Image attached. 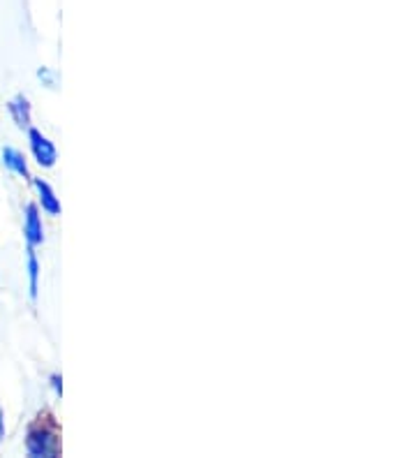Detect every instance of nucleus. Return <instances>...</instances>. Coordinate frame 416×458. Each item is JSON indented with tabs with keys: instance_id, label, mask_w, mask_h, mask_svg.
Segmentation results:
<instances>
[{
	"instance_id": "obj_3",
	"label": "nucleus",
	"mask_w": 416,
	"mask_h": 458,
	"mask_svg": "<svg viewBox=\"0 0 416 458\" xmlns=\"http://www.w3.org/2000/svg\"><path fill=\"white\" fill-rule=\"evenodd\" d=\"M23 236H26L28 246H39L45 241V227H42V218L35 204H28L26 216H23Z\"/></svg>"
},
{
	"instance_id": "obj_6",
	"label": "nucleus",
	"mask_w": 416,
	"mask_h": 458,
	"mask_svg": "<svg viewBox=\"0 0 416 458\" xmlns=\"http://www.w3.org/2000/svg\"><path fill=\"white\" fill-rule=\"evenodd\" d=\"M3 163H5V167H10L14 174H19V176L28 179L26 157H23L17 148H10V146H7V148H3Z\"/></svg>"
},
{
	"instance_id": "obj_8",
	"label": "nucleus",
	"mask_w": 416,
	"mask_h": 458,
	"mask_svg": "<svg viewBox=\"0 0 416 458\" xmlns=\"http://www.w3.org/2000/svg\"><path fill=\"white\" fill-rule=\"evenodd\" d=\"M38 77L45 79L49 89H55V74L54 72H49V70H45V67H42V70L38 72Z\"/></svg>"
},
{
	"instance_id": "obj_4",
	"label": "nucleus",
	"mask_w": 416,
	"mask_h": 458,
	"mask_svg": "<svg viewBox=\"0 0 416 458\" xmlns=\"http://www.w3.org/2000/svg\"><path fill=\"white\" fill-rule=\"evenodd\" d=\"M35 191L39 192V201H42V208H45L49 216H61V201L55 197V192L51 191V185L42 179L33 181Z\"/></svg>"
},
{
	"instance_id": "obj_9",
	"label": "nucleus",
	"mask_w": 416,
	"mask_h": 458,
	"mask_svg": "<svg viewBox=\"0 0 416 458\" xmlns=\"http://www.w3.org/2000/svg\"><path fill=\"white\" fill-rule=\"evenodd\" d=\"M5 437V417H3V408H0V442Z\"/></svg>"
},
{
	"instance_id": "obj_2",
	"label": "nucleus",
	"mask_w": 416,
	"mask_h": 458,
	"mask_svg": "<svg viewBox=\"0 0 416 458\" xmlns=\"http://www.w3.org/2000/svg\"><path fill=\"white\" fill-rule=\"evenodd\" d=\"M30 137V148H33L35 160L39 163V167H54L55 160H58V153H55V146L47 140L45 134L39 132V130H30L28 132Z\"/></svg>"
},
{
	"instance_id": "obj_7",
	"label": "nucleus",
	"mask_w": 416,
	"mask_h": 458,
	"mask_svg": "<svg viewBox=\"0 0 416 458\" xmlns=\"http://www.w3.org/2000/svg\"><path fill=\"white\" fill-rule=\"evenodd\" d=\"M28 280H30V296L38 299V287H39V262L35 255V248L28 246Z\"/></svg>"
},
{
	"instance_id": "obj_5",
	"label": "nucleus",
	"mask_w": 416,
	"mask_h": 458,
	"mask_svg": "<svg viewBox=\"0 0 416 458\" xmlns=\"http://www.w3.org/2000/svg\"><path fill=\"white\" fill-rule=\"evenodd\" d=\"M10 114L19 128H28L30 125V105H28V100L23 96H17L10 102Z\"/></svg>"
},
{
	"instance_id": "obj_1",
	"label": "nucleus",
	"mask_w": 416,
	"mask_h": 458,
	"mask_svg": "<svg viewBox=\"0 0 416 458\" xmlns=\"http://www.w3.org/2000/svg\"><path fill=\"white\" fill-rule=\"evenodd\" d=\"M26 449L35 458L58 456V437H55V430L51 426L38 424L30 430V436H28Z\"/></svg>"
}]
</instances>
